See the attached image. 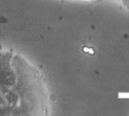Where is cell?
I'll use <instances>...</instances> for the list:
<instances>
[{"label":"cell","mask_w":129,"mask_h":116,"mask_svg":"<svg viewBox=\"0 0 129 116\" xmlns=\"http://www.w3.org/2000/svg\"><path fill=\"white\" fill-rule=\"evenodd\" d=\"M12 64L17 73V89L19 90V95L21 97L23 107L26 112H29L30 114H42L46 110L41 102L34 97V94H36L42 100L45 99V94L39 74L36 69H34L20 55H15Z\"/></svg>","instance_id":"obj_1"},{"label":"cell","mask_w":129,"mask_h":116,"mask_svg":"<svg viewBox=\"0 0 129 116\" xmlns=\"http://www.w3.org/2000/svg\"><path fill=\"white\" fill-rule=\"evenodd\" d=\"M121 1H122V4H123L124 8L129 10V0H121Z\"/></svg>","instance_id":"obj_2"},{"label":"cell","mask_w":129,"mask_h":116,"mask_svg":"<svg viewBox=\"0 0 129 116\" xmlns=\"http://www.w3.org/2000/svg\"><path fill=\"white\" fill-rule=\"evenodd\" d=\"M81 1H92V0H81Z\"/></svg>","instance_id":"obj_3"}]
</instances>
